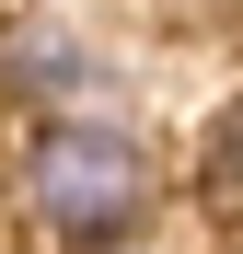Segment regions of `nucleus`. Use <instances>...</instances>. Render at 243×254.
Masks as SVG:
<instances>
[{
    "label": "nucleus",
    "mask_w": 243,
    "mask_h": 254,
    "mask_svg": "<svg viewBox=\"0 0 243 254\" xmlns=\"http://www.w3.org/2000/svg\"><path fill=\"white\" fill-rule=\"evenodd\" d=\"M151 139L139 127H104V116H47L35 127V150H23V208H35V231H58V243H128L151 220Z\"/></svg>",
    "instance_id": "f257e3e1"
},
{
    "label": "nucleus",
    "mask_w": 243,
    "mask_h": 254,
    "mask_svg": "<svg viewBox=\"0 0 243 254\" xmlns=\"http://www.w3.org/2000/svg\"><path fill=\"white\" fill-rule=\"evenodd\" d=\"M0 81H12L23 104H58V93H81V81H93V58H81L58 23H23L12 47H0Z\"/></svg>",
    "instance_id": "f03ea898"
},
{
    "label": "nucleus",
    "mask_w": 243,
    "mask_h": 254,
    "mask_svg": "<svg viewBox=\"0 0 243 254\" xmlns=\"http://www.w3.org/2000/svg\"><path fill=\"white\" fill-rule=\"evenodd\" d=\"M197 185H209L220 208L243 196V104H232V116H209V150H197Z\"/></svg>",
    "instance_id": "7ed1b4c3"
},
{
    "label": "nucleus",
    "mask_w": 243,
    "mask_h": 254,
    "mask_svg": "<svg viewBox=\"0 0 243 254\" xmlns=\"http://www.w3.org/2000/svg\"><path fill=\"white\" fill-rule=\"evenodd\" d=\"M81 254H128V243H81Z\"/></svg>",
    "instance_id": "20e7f679"
}]
</instances>
